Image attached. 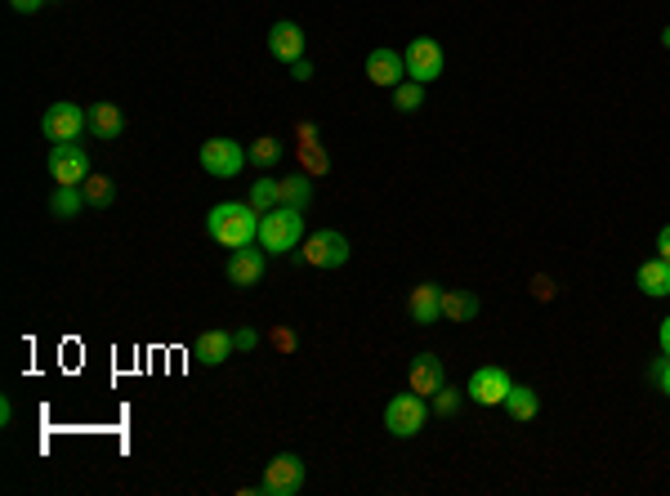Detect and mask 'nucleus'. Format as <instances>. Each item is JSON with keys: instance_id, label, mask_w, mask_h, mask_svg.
Segmentation results:
<instances>
[{"instance_id": "9b49d317", "label": "nucleus", "mask_w": 670, "mask_h": 496, "mask_svg": "<svg viewBox=\"0 0 670 496\" xmlns=\"http://www.w3.org/2000/svg\"><path fill=\"white\" fill-rule=\"evenodd\" d=\"M367 81L380 85V90H394V85L407 81V59L398 50H389V45H380V50L367 54Z\"/></svg>"}, {"instance_id": "6e6552de", "label": "nucleus", "mask_w": 670, "mask_h": 496, "mask_svg": "<svg viewBox=\"0 0 670 496\" xmlns=\"http://www.w3.org/2000/svg\"><path fill=\"white\" fill-rule=\"evenodd\" d=\"M45 166H50V175L59 179V184H85L90 179V152L81 148V143H54L50 157H45Z\"/></svg>"}, {"instance_id": "6ab92c4d", "label": "nucleus", "mask_w": 670, "mask_h": 496, "mask_svg": "<svg viewBox=\"0 0 670 496\" xmlns=\"http://www.w3.org/2000/svg\"><path fill=\"white\" fill-rule=\"evenodd\" d=\"M277 202H282V206H295V211H309V202H313V179H309V175H286V179H277Z\"/></svg>"}, {"instance_id": "72a5a7b5", "label": "nucleus", "mask_w": 670, "mask_h": 496, "mask_svg": "<svg viewBox=\"0 0 670 496\" xmlns=\"http://www.w3.org/2000/svg\"><path fill=\"white\" fill-rule=\"evenodd\" d=\"M9 421H14V403L5 398V403H0V425H9Z\"/></svg>"}, {"instance_id": "7c9ffc66", "label": "nucleus", "mask_w": 670, "mask_h": 496, "mask_svg": "<svg viewBox=\"0 0 670 496\" xmlns=\"http://www.w3.org/2000/svg\"><path fill=\"white\" fill-rule=\"evenodd\" d=\"M41 5H45V0H9V9H14V14H36Z\"/></svg>"}, {"instance_id": "7ed1b4c3", "label": "nucleus", "mask_w": 670, "mask_h": 496, "mask_svg": "<svg viewBox=\"0 0 670 496\" xmlns=\"http://www.w3.org/2000/svg\"><path fill=\"white\" fill-rule=\"evenodd\" d=\"M429 412H434V407H429L416 389H411V394H394L385 403V429L394 438H411V434H420V429H425Z\"/></svg>"}, {"instance_id": "a211bd4d", "label": "nucleus", "mask_w": 670, "mask_h": 496, "mask_svg": "<svg viewBox=\"0 0 670 496\" xmlns=\"http://www.w3.org/2000/svg\"><path fill=\"white\" fill-rule=\"evenodd\" d=\"M635 282H639V291H644V295L662 300V295H670V264L662 260V255H657V260H648V264H639Z\"/></svg>"}, {"instance_id": "4468645a", "label": "nucleus", "mask_w": 670, "mask_h": 496, "mask_svg": "<svg viewBox=\"0 0 670 496\" xmlns=\"http://www.w3.org/2000/svg\"><path fill=\"white\" fill-rule=\"evenodd\" d=\"M85 130H90L94 139H121L126 135V117H121V108L117 103H90L85 108Z\"/></svg>"}, {"instance_id": "dca6fc26", "label": "nucleus", "mask_w": 670, "mask_h": 496, "mask_svg": "<svg viewBox=\"0 0 670 496\" xmlns=\"http://www.w3.org/2000/svg\"><path fill=\"white\" fill-rule=\"evenodd\" d=\"M233 354H237L233 331H206V336H197V345H193V358L201 362V367H224Z\"/></svg>"}, {"instance_id": "20e7f679", "label": "nucleus", "mask_w": 670, "mask_h": 496, "mask_svg": "<svg viewBox=\"0 0 670 496\" xmlns=\"http://www.w3.org/2000/svg\"><path fill=\"white\" fill-rule=\"evenodd\" d=\"M197 161L206 166V175L233 179V175H242V166L251 161V152H246L237 139H206V143H201V152H197Z\"/></svg>"}, {"instance_id": "f8f14e48", "label": "nucleus", "mask_w": 670, "mask_h": 496, "mask_svg": "<svg viewBox=\"0 0 670 496\" xmlns=\"http://www.w3.org/2000/svg\"><path fill=\"white\" fill-rule=\"evenodd\" d=\"M268 54H273L277 63H295L304 54V27L291 23V18L273 23V27H268Z\"/></svg>"}, {"instance_id": "2f4dec72", "label": "nucleus", "mask_w": 670, "mask_h": 496, "mask_svg": "<svg viewBox=\"0 0 670 496\" xmlns=\"http://www.w3.org/2000/svg\"><path fill=\"white\" fill-rule=\"evenodd\" d=\"M657 255H662V260L670 264V224L662 228V233H657Z\"/></svg>"}, {"instance_id": "473e14b6", "label": "nucleus", "mask_w": 670, "mask_h": 496, "mask_svg": "<svg viewBox=\"0 0 670 496\" xmlns=\"http://www.w3.org/2000/svg\"><path fill=\"white\" fill-rule=\"evenodd\" d=\"M657 340H662V354L670 358V318H662V331H657Z\"/></svg>"}, {"instance_id": "4be33fe9", "label": "nucleus", "mask_w": 670, "mask_h": 496, "mask_svg": "<svg viewBox=\"0 0 670 496\" xmlns=\"http://www.w3.org/2000/svg\"><path fill=\"white\" fill-rule=\"evenodd\" d=\"M478 313V295L474 291H443V318L447 322H469Z\"/></svg>"}, {"instance_id": "bb28decb", "label": "nucleus", "mask_w": 670, "mask_h": 496, "mask_svg": "<svg viewBox=\"0 0 670 496\" xmlns=\"http://www.w3.org/2000/svg\"><path fill=\"white\" fill-rule=\"evenodd\" d=\"M434 412H438V416H456V412H461V394H456L452 385H443V389L434 394Z\"/></svg>"}, {"instance_id": "ddd939ff", "label": "nucleus", "mask_w": 670, "mask_h": 496, "mask_svg": "<svg viewBox=\"0 0 670 496\" xmlns=\"http://www.w3.org/2000/svg\"><path fill=\"white\" fill-rule=\"evenodd\" d=\"M407 385L416 389L420 398H434L438 389L447 385V371H443V358H434V354H420L416 362H411V371H407Z\"/></svg>"}, {"instance_id": "f3484780", "label": "nucleus", "mask_w": 670, "mask_h": 496, "mask_svg": "<svg viewBox=\"0 0 670 496\" xmlns=\"http://www.w3.org/2000/svg\"><path fill=\"white\" fill-rule=\"evenodd\" d=\"M260 278H264V251L242 246V251L228 255V282L233 286H255Z\"/></svg>"}, {"instance_id": "b1692460", "label": "nucleus", "mask_w": 670, "mask_h": 496, "mask_svg": "<svg viewBox=\"0 0 670 496\" xmlns=\"http://www.w3.org/2000/svg\"><path fill=\"white\" fill-rule=\"evenodd\" d=\"M112 197H117V188H112L108 175H90V179H85V202H90V206H99V211H103V206H112Z\"/></svg>"}, {"instance_id": "f257e3e1", "label": "nucleus", "mask_w": 670, "mask_h": 496, "mask_svg": "<svg viewBox=\"0 0 670 496\" xmlns=\"http://www.w3.org/2000/svg\"><path fill=\"white\" fill-rule=\"evenodd\" d=\"M206 233L215 237L219 246H228V251H242V246H251L255 237H260V211H255L251 202H219L215 211L206 215Z\"/></svg>"}, {"instance_id": "9d476101", "label": "nucleus", "mask_w": 670, "mask_h": 496, "mask_svg": "<svg viewBox=\"0 0 670 496\" xmlns=\"http://www.w3.org/2000/svg\"><path fill=\"white\" fill-rule=\"evenodd\" d=\"M41 130L50 143H72L85 130V108H76V103H67V99L54 103V108H45Z\"/></svg>"}, {"instance_id": "a878e982", "label": "nucleus", "mask_w": 670, "mask_h": 496, "mask_svg": "<svg viewBox=\"0 0 670 496\" xmlns=\"http://www.w3.org/2000/svg\"><path fill=\"white\" fill-rule=\"evenodd\" d=\"M251 206L260 215H268L273 206H282V202H277V179H255V184H251Z\"/></svg>"}, {"instance_id": "f704fd0d", "label": "nucleus", "mask_w": 670, "mask_h": 496, "mask_svg": "<svg viewBox=\"0 0 670 496\" xmlns=\"http://www.w3.org/2000/svg\"><path fill=\"white\" fill-rule=\"evenodd\" d=\"M662 45H666V50H670V27H666V32H662Z\"/></svg>"}, {"instance_id": "423d86ee", "label": "nucleus", "mask_w": 670, "mask_h": 496, "mask_svg": "<svg viewBox=\"0 0 670 496\" xmlns=\"http://www.w3.org/2000/svg\"><path fill=\"white\" fill-rule=\"evenodd\" d=\"M402 59H407V76H411V81H420V85L438 81V76H443V68H447L443 45L429 41V36H416V41L402 50Z\"/></svg>"}, {"instance_id": "1a4fd4ad", "label": "nucleus", "mask_w": 670, "mask_h": 496, "mask_svg": "<svg viewBox=\"0 0 670 496\" xmlns=\"http://www.w3.org/2000/svg\"><path fill=\"white\" fill-rule=\"evenodd\" d=\"M510 389H514V380H510V371H505V367H478L474 376H469L465 394L474 398L478 407H505Z\"/></svg>"}, {"instance_id": "0eeeda50", "label": "nucleus", "mask_w": 670, "mask_h": 496, "mask_svg": "<svg viewBox=\"0 0 670 496\" xmlns=\"http://www.w3.org/2000/svg\"><path fill=\"white\" fill-rule=\"evenodd\" d=\"M304 488V461L295 452H282V456H273L268 461V470H264V483H260V492L264 496H295Z\"/></svg>"}, {"instance_id": "aec40b11", "label": "nucleus", "mask_w": 670, "mask_h": 496, "mask_svg": "<svg viewBox=\"0 0 670 496\" xmlns=\"http://www.w3.org/2000/svg\"><path fill=\"white\" fill-rule=\"evenodd\" d=\"M85 206H90V202H85L81 184H59V188L50 193V211L59 215V219H76V215L85 211Z\"/></svg>"}, {"instance_id": "39448f33", "label": "nucleus", "mask_w": 670, "mask_h": 496, "mask_svg": "<svg viewBox=\"0 0 670 496\" xmlns=\"http://www.w3.org/2000/svg\"><path fill=\"white\" fill-rule=\"evenodd\" d=\"M304 264L313 269H344L349 264V237L335 233V228H322V233L304 237Z\"/></svg>"}, {"instance_id": "412c9836", "label": "nucleus", "mask_w": 670, "mask_h": 496, "mask_svg": "<svg viewBox=\"0 0 670 496\" xmlns=\"http://www.w3.org/2000/svg\"><path fill=\"white\" fill-rule=\"evenodd\" d=\"M505 412H510L514 421H532V416L541 412V398H536L532 385H514L510 398H505Z\"/></svg>"}, {"instance_id": "5701e85b", "label": "nucleus", "mask_w": 670, "mask_h": 496, "mask_svg": "<svg viewBox=\"0 0 670 496\" xmlns=\"http://www.w3.org/2000/svg\"><path fill=\"white\" fill-rule=\"evenodd\" d=\"M394 108L398 112H420V108H425V85L411 81V76L402 85H394Z\"/></svg>"}, {"instance_id": "f03ea898", "label": "nucleus", "mask_w": 670, "mask_h": 496, "mask_svg": "<svg viewBox=\"0 0 670 496\" xmlns=\"http://www.w3.org/2000/svg\"><path fill=\"white\" fill-rule=\"evenodd\" d=\"M304 242V211L295 206H273L268 215H260V246L273 255L295 251Z\"/></svg>"}, {"instance_id": "393cba45", "label": "nucleus", "mask_w": 670, "mask_h": 496, "mask_svg": "<svg viewBox=\"0 0 670 496\" xmlns=\"http://www.w3.org/2000/svg\"><path fill=\"white\" fill-rule=\"evenodd\" d=\"M246 152H251V161H255V166L273 170V166H277V157H282V143H277L273 135H264V139H255Z\"/></svg>"}, {"instance_id": "2eb2a0df", "label": "nucleus", "mask_w": 670, "mask_h": 496, "mask_svg": "<svg viewBox=\"0 0 670 496\" xmlns=\"http://www.w3.org/2000/svg\"><path fill=\"white\" fill-rule=\"evenodd\" d=\"M407 313H411V322H420V327H434V322L443 318V291H438L434 282H420L407 300Z\"/></svg>"}, {"instance_id": "cd10ccee", "label": "nucleus", "mask_w": 670, "mask_h": 496, "mask_svg": "<svg viewBox=\"0 0 670 496\" xmlns=\"http://www.w3.org/2000/svg\"><path fill=\"white\" fill-rule=\"evenodd\" d=\"M648 380H653V385H657V389H662V394L670 398V358H666V354L657 358L653 367H648Z\"/></svg>"}, {"instance_id": "c756f323", "label": "nucleus", "mask_w": 670, "mask_h": 496, "mask_svg": "<svg viewBox=\"0 0 670 496\" xmlns=\"http://www.w3.org/2000/svg\"><path fill=\"white\" fill-rule=\"evenodd\" d=\"M291 76H295V81H313V63H309V59H304V54H300V59L291 63Z\"/></svg>"}, {"instance_id": "c85d7f7f", "label": "nucleus", "mask_w": 670, "mask_h": 496, "mask_svg": "<svg viewBox=\"0 0 670 496\" xmlns=\"http://www.w3.org/2000/svg\"><path fill=\"white\" fill-rule=\"evenodd\" d=\"M233 345H237V349H242V354H246V349H255V345H260V336H255L251 327H242V331H233Z\"/></svg>"}]
</instances>
